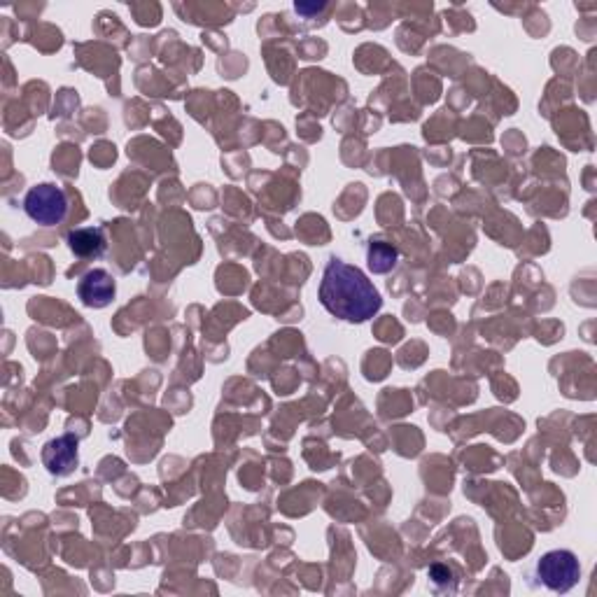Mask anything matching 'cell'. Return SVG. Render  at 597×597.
<instances>
[{
    "label": "cell",
    "instance_id": "8992f818",
    "mask_svg": "<svg viewBox=\"0 0 597 597\" xmlns=\"http://www.w3.org/2000/svg\"><path fill=\"white\" fill-rule=\"evenodd\" d=\"M68 248L75 257H80V259H98V257H103L105 250H108V241H105L103 229L82 227V229L70 231Z\"/></svg>",
    "mask_w": 597,
    "mask_h": 597
},
{
    "label": "cell",
    "instance_id": "7a4b0ae2",
    "mask_svg": "<svg viewBox=\"0 0 597 597\" xmlns=\"http://www.w3.org/2000/svg\"><path fill=\"white\" fill-rule=\"evenodd\" d=\"M68 196L59 185L40 182L24 196V213L40 227H56L68 217Z\"/></svg>",
    "mask_w": 597,
    "mask_h": 597
},
{
    "label": "cell",
    "instance_id": "277c9868",
    "mask_svg": "<svg viewBox=\"0 0 597 597\" xmlns=\"http://www.w3.org/2000/svg\"><path fill=\"white\" fill-rule=\"evenodd\" d=\"M77 448H80V439L73 437V434H63V437L47 441L45 448H42V465L47 467V472L52 476L73 474L77 462H80Z\"/></svg>",
    "mask_w": 597,
    "mask_h": 597
},
{
    "label": "cell",
    "instance_id": "3957f363",
    "mask_svg": "<svg viewBox=\"0 0 597 597\" xmlns=\"http://www.w3.org/2000/svg\"><path fill=\"white\" fill-rule=\"evenodd\" d=\"M535 579H539V584L546 586L553 593H570L581 579L579 558L574 556L572 551L565 549L544 553V556L537 560Z\"/></svg>",
    "mask_w": 597,
    "mask_h": 597
},
{
    "label": "cell",
    "instance_id": "9c48e42d",
    "mask_svg": "<svg viewBox=\"0 0 597 597\" xmlns=\"http://www.w3.org/2000/svg\"><path fill=\"white\" fill-rule=\"evenodd\" d=\"M297 7V12H320V10H325V5H294Z\"/></svg>",
    "mask_w": 597,
    "mask_h": 597
},
{
    "label": "cell",
    "instance_id": "6da1fadb",
    "mask_svg": "<svg viewBox=\"0 0 597 597\" xmlns=\"http://www.w3.org/2000/svg\"><path fill=\"white\" fill-rule=\"evenodd\" d=\"M318 297L329 315L353 325L371 320L383 306L381 292L367 278V273L341 262L339 257H332L325 264Z\"/></svg>",
    "mask_w": 597,
    "mask_h": 597
},
{
    "label": "cell",
    "instance_id": "52a82bcc",
    "mask_svg": "<svg viewBox=\"0 0 597 597\" xmlns=\"http://www.w3.org/2000/svg\"><path fill=\"white\" fill-rule=\"evenodd\" d=\"M399 252L392 243L385 241H371L367 248V264L371 273H390L397 266Z\"/></svg>",
    "mask_w": 597,
    "mask_h": 597
},
{
    "label": "cell",
    "instance_id": "ba28073f",
    "mask_svg": "<svg viewBox=\"0 0 597 597\" xmlns=\"http://www.w3.org/2000/svg\"><path fill=\"white\" fill-rule=\"evenodd\" d=\"M427 577H430L432 584H444L448 588V584H453V572L448 570L446 565H434L430 567V572H427Z\"/></svg>",
    "mask_w": 597,
    "mask_h": 597
},
{
    "label": "cell",
    "instance_id": "5b68a950",
    "mask_svg": "<svg viewBox=\"0 0 597 597\" xmlns=\"http://www.w3.org/2000/svg\"><path fill=\"white\" fill-rule=\"evenodd\" d=\"M117 294V283L105 269H91L77 283V297L87 308H105Z\"/></svg>",
    "mask_w": 597,
    "mask_h": 597
}]
</instances>
